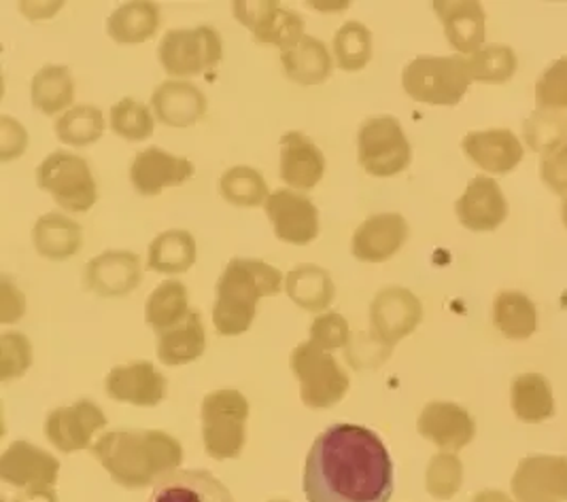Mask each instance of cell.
<instances>
[{
	"instance_id": "cell-1",
	"label": "cell",
	"mask_w": 567,
	"mask_h": 502,
	"mask_svg": "<svg viewBox=\"0 0 567 502\" xmlns=\"http://www.w3.org/2000/svg\"><path fill=\"white\" fill-rule=\"evenodd\" d=\"M302 490L309 502H389L393 460L374 430L334 425L310 448Z\"/></svg>"
},
{
	"instance_id": "cell-2",
	"label": "cell",
	"mask_w": 567,
	"mask_h": 502,
	"mask_svg": "<svg viewBox=\"0 0 567 502\" xmlns=\"http://www.w3.org/2000/svg\"><path fill=\"white\" fill-rule=\"evenodd\" d=\"M94 458L126 490H145L175 473L183 448L164 430H113L92 446Z\"/></svg>"
},
{
	"instance_id": "cell-3",
	"label": "cell",
	"mask_w": 567,
	"mask_h": 502,
	"mask_svg": "<svg viewBox=\"0 0 567 502\" xmlns=\"http://www.w3.org/2000/svg\"><path fill=\"white\" fill-rule=\"evenodd\" d=\"M285 278L277 268L259 259H233L217 282L213 325L219 335L247 333L258 314L261 297L279 295Z\"/></svg>"
},
{
	"instance_id": "cell-4",
	"label": "cell",
	"mask_w": 567,
	"mask_h": 502,
	"mask_svg": "<svg viewBox=\"0 0 567 502\" xmlns=\"http://www.w3.org/2000/svg\"><path fill=\"white\" fill-rule=\"evenodd\" d=\"M472 81L464 55H419L402 73L404 92L413 101L436 106L460 104Z\"/></svg>"
},
{
	"instance_id": "cell-5",
	"label": "cell",
	"mask_w": 567,
	"mask_h": 502,
	"mask_svg": "<svg viewBox=\"0 0 567 502\" xmlns=\"http://www.w3.org/2000/svg\"><path fill=\"white\" fill-rule=\"evenodd\" d=\"M205 450L215 460L238 458L247 441L249 401L238 390H215L200 405Z\"/></svg>"
},
{
	"instance_id": "cell-6",
	"label": "cell",
	"mask_w": 567,
	"mask_h": 502,
	"mask_svg": "<svg viewBox=\"0 0 567 502\" xmlns=\"http://www.w3.org/2000/svg\"><path fill=\"white\" fill-rule=\"evenodd\" d=\"M159 62L171 76L205 75L224 60V41L210 25L175 28L162 36Z\"/></svg>"
},
{
	"instance_id": "cell-7",
	"label": "cell",
	"mask_w": 567,
	"mask_h": 502,
	"mask_svg": "<svg viewBox=\"0 0 567 502\" xmlns=\"http://www.w3.org/2000/svg\"><path fill=\"white\" fill-rule=\"evenodd\" d=\"M37 185L69 212H87L99 200L90 164L69 151L48 155L37 168Z\"/></svg>"
},
{
	"instance_id": "cell-8",
	"label": "cell",
	"mask_w": 567,
	"mask_h": 502,
	"mask_svg": "<svg viewBox=\"0 0 567 502\" xmlns=\"http://www.w3.org/2000/svg\"><path fill=\"white\" fill-rule=\"evenodd\" d=\"M291 369L300 381V399L310 409L334 407L351 386V379L334 356L317 348L310 339L291 354Z\"/></svg>"
},
{
	"instance_id": "cell-9",
	"label": "cell",
	"mask_w": 567,
	"mask_h": 502,
	"mask_svg": "<svg viewBox=\"0 0 567 502\" xmlns=\"http://www.w3.org/2000/svg\"><path fill=\"white\" fill-rule=\"evenodd\" d=\"M360 164L370 176L388 178L411 166L413 147L395 117H372L360 129Z\"/></svg>"
},
{
	"instance_id": "cell-10",
	"label": "cell",
	"mask_w": 567,
	"mask_h": 502,
	"mask_svg": "<svg viewBox=\"0 0 567 502\" xmlns=\"http://www.w3.org/2000/svg\"><path fill=\"white\" fill-rule=\"evenodd\" d=\"M234 18L256 36L264 45H275L281 51L293 50L307 34L305 20L296 11L284 9L272 0H240L234 2Z\"/></svg>"
},
{
	"instance_id": "cell-11",
	"label": "cell",
	"mask_w": 567,
	"mask_h": 502,
	"mask_svg": "<svg viewBox=\"0 0 567 502\" xmlns=\"http://www.w3.org/2000/svg\"><path fill=\"white\" fill-rule=\"evenodd\" d=\"M423 318V305L413 291L404 286H388L379 291L370 305V328L385 351L409 337Z\"/></svg>"
},
{
	"instance_id": "cell-12",
	"label": "cell",
	"mask_w": 567,
	"mask_h": 502,
	"mask_svg": "<svg viewBox=\"0 0 567 502\" xmlns=\"http://www.w3.org/2000/svg\"><path fill=\"white\" fill-rule=\"evenodd\" d=\"M264 210L272 223L275 236L287 244L307 247L319 236V210L302 194L279 189L270 194Z\"/></svg>"
},
{
	"instance_id": "cell-13",
	"label": "cell",
	"mask_w": 567,
	"mask_h": 502,
	"mask_svg": "<svg viewBox=\"0 0 567 502\" xmlns=\"http://www.w3.org/2000/svg\"><path fill=\"white\" fill-rule=\"evenodd\" d=\"M106 427V416L96 402L81 399L58 407L45 420V437L60 452L75 453L90 448L92 437Z\"/></svg>"
},
{
	"instance_id": "cell-14",
	"label": "cell",
	"mask_w": 567,
	"mask_h": 502,
	"mask_svg": "<svg viewBox=\"0 0 567 502\" xmlns=\"http://www.w3.org/2000/svg\"><path fill=\"white\" fill-rule=\"evenodd\" d=\"M513 492L518 502H566V456H529L518 462Z\"/></svg>"
},
{
	"instance_id": "cell-15",
	"label": "cell",
	"mask_w": 567,
	"mask_h": 502,
	"mask_svg": "<svg viewBox=\"0 0 567 502\" xmlns=\"http://www.w3.org/2000/svg\"><path fill=\"white\" fill-rule=\"evenodd\" d=\"M194 172L196 168L189 159L150 147L132 159L130 180L143 198H157L164 189L187 182Z\"/></svg>"
},
{
	"instance_id": "cell-16",
	"label": "cell",
	"mask_w": 567,
	"mask_h": 502,
	"mask_svg": "<svg viewBox=\"0 0 567 502\" xmlns=\"http://www.w3.org/2000/svg\"><path fill=\"white\" fill-rule=\"evenodd\" d=\"M60 475V462L28 441L11 443L0 456V479L24 490L52 488Z\"/></svg>"
},
{
	"instance_id": "cell-17",
	"label": "cell",
	"mask_w": 567,
	"mask_h": 502,
	"mask_svg": "<svg viewBox=\"0 0 567 502\" xmlns=\"http://www.w3.org/2000/svg\"><path fill=\"white\" fill-rule=\"evenodd\" d=\"M141 257L130 251L103 252L83 272L85 286L99 297H124L141 284Z\"/></svg>"
},
{
	"instance_id": "cell-18",
	"label": "cell",
	"mask_w": 567,
	"mask_h": 502,
	"mask_svg": "<svg viewBox=\"0 0 567 502\" xmlns=\"http://www.w3.org/2000/svg\"><path fill=\"white\" fill-rule=\"evenodd\" d=\"M106 395L117 402L155 407L166 399L168 381L147 360L113 367L106 376Z\"/></svg>"
},
{
	"instance_id": "cell-19",
	"label": "cell",
	"mask_w": 567,
	"mask_h": 502,
	"mask_svg": "<svg viewBox=\"0 0 567 502\" xmlns=\"http://www.w3.org/2000/svg\"><path fill=\"white\" fill-rule=\"evenodd\" d=\"M409 240V223L398 212H383L365 219L351 240V252L363 263H383L398 254Z\"/></svg>"
},
{
	"instance_id": "cell-20",
	"label": "cell",
	"mask_w": 567,
	"mask_h": 502,
	"mask_svg": "<svg viewBox=\"0 0 567 502\" xmlns=\"http://www.w3.org/2000/svg\"><path fill=\"white\" fill-rule=\"evenodd\" d=\"M416 428L421 437L436 443L444 452H457L465 448L474 435L476 425L464 407L449 401H432L423 407Z\"/></svg>"
},
{
	"instance_id": "cell-21",
	"label": "cell",
	"mask_w": 567,
	"mask_h": 502,
	"mask_svg": "<svg viewBox=\"0 0 567 502\" xmlns=\"http://www.w3.org/2000/svg\"><path fill=\"white\" fill-rule=\"evenodd\" d=\"M460 223L470 231H493L508 217V203L497 180L476 176L470 180L464 196L455 203Z\"/></svg>"
},
{
	"instance_id": "cell-22",
	"label": "cell",
	"mask_w": 567,
	"mask_h": 502,
	"mask_svg": "<svg viewBox=\"0 0 567 502\" xmlns=\"http://www.w3.org/2000/svg\"><path fill=\"white\" fill-rule=\"evenodd\" d=\"M207 96L183 79L164 81L152 96V111L164 126H196L207 115Z\"/></svg>"
},
{
	"instance_id": "cell-23",
	"label": "cell",
	"mask_w": 567,
	"mask_h": 502,
	"mask_svg": "<svg viewBox=\"0 0 567 502\" xmlns=\"http://www.w3.org/2000/svg\"><path fill=\"white\" fill-rule=\"evenodd\" d=\"M434 11L449 43L460 53H476L485 43V11L476 0H436Z\"/></svg>"
},
{
	"instance_id": "cell-24",
	"label": "cell",
	"mask_w": 567,
	"mask_h": 502,
	"mask_svg": "<svg viewBox=\"0 0 567 502\" xmlns=\"http://www.w3.org/2000/svg\"><path fill=\"white\" fill-rule=\"evenodd\" d=\"M462 147L478 168L491 175H506L523 159V145L511 129L470 132Z\"/></svg>"
},
{
	"instance_id": "cell-25",
	"label": "cell",
	"mask_w": 567,
	"mask_h": 502,
	"mask_svg": "<svg viewBox=\"0 0 567 502\" xmlns=\"http://www.w3.org/2000/svg\"><path fill=\"white\" fill-rule=\"evenodd\" d=\"M326 175V157L302 132L281 136V178L289 187L309 191Z\"/></svg>"
},
{
	"instance_id": "cell-26",
	"label": "cell",
	"mask_w": 567,
	"mask_h": 502,
	"mask_svg": "<svg viewBox=\"0 0 567 502\" xmlns=\"http://www.w3.org/2000/svg\"><path fill=\"white\" fill-rule=\"evenodd\" d=\"M150 502H234L230 490L208 471H175L155 483Z\"/></svg>"
},
{
	"instance_id": "cell-27",
	"label": "cell",
	"mask_w": 567,
	"mask_h": 502,
	"mask_svg": "<svg viewBox=\"0 0 567 502\" xmlns=\"http://www.w3.org/2000/svg\"><path fill=\"white\" fill-rule=\"evenodd\" d=\"M32 242L41 257L52 261H64L81 251L83 229L78 221H73L66 215L48 212L34 223Z\"/></svg>"
},
{
	"instance_id": "cell-28",
	"label": "cell",
	"mask_w": 567,
	"mask_h": 502,
	"mask_svg": "<svg viewBox=\"0 0 567 502\" xmlns=\"http://www.w3.org/2000/svg\"><path fill=\"white\" fill-rule=\"evenodd\" d=\"M207 351V331L198 312H192L181 325L159 333L157 358L168 367L198 360Z\"/></svg>"
},
{
	"instance_id": "cell-29",
	"label": "cell",
	"mask_w": 567,
	"mask_h": 502,
	"mask_svg": "<svg viewBox=\"0 0 567 502\" xmlns=\"http://www.w3.org/2000/svg\"><path fill=\"white\" fill-rule=\"evenodd\" d=\"M159 25V7L150 0H134L117 7L109 20L106 32L120 45H138L154 36Z\"/></svg>"
},
{
	"instance_id": "cell-30",
	"label": "cell",
	"mask_w": 567,
	"mask_h": 502,
	"mask_svg": "<svg viewBox=\"0 0 567 502\" xmlns=\"http://www.w3.org/2000/svg\"><path fill=\"white\" fill-rule=\"evenodd\" d=\"M285 291L291 302L309 312L328 310L336 297L332 276L323 268L312 263L291 270L285 278Z\"/></svg>"
},
{
	"instance_id": "cell-31",
	"label": "cell",
	"mask_w": 567,
	"mask_h": 502,
	"mask_svg": "<svg viewBox=\"0 0 567 502\" xmlns=\"http://www.w3.org/2000/svg\"><path fill=\"white\" fill-rule=\"evenodd\" d=\"M281 64L285 75L300 85H319L332 75V55L315 36H305L293 50L281 51Z\"/></svg>"
},
{
	"instance_id": "cell-32",
	"label": "cell",
	"mask_w": 567,
	"mask_h": 502,
	"mask_svg": "<svg viewBox=\"0 0 567 502\" xmlns=\"http://www.w3.org/2000/svg\"><path fill=\"white\" fill-rule=\"evenodd\" d=\"M196 263V240L185 229H168L150 244L147 268L157 274H185Z\"/></svg>"
},
{
	"instance_id": "cell-33",
	"label": "cell",
	"mask_w": 567,
	"mask_h": 502,
	"mask_svg": "<svg viewBox=\"0 0 567 502\" xmlns=\"http://www.w3.org/2000/svg\"><path fill=\"white\" fill-rule=\"evenodd\" d=\"M189 314V293L179 280H164L147 297L145 321L157 333L177 327Z\"/></svg>"
},
{
	"instance_id": "cell-34",
	"label": "cell",
	"mask_w": 567,
	"mask_h": 502,
	"mask_svg": "<svg viewBox=\"0 0 567 502\" xmlns=\"http://www.w3.org/2000/svg\"><path fill=\"white\" fill-rule=\"evenodd\" d=\"M30 98L43 115L66 111L75 101V81L66 66H43L30 83Z\"/></svg>"
},
{
	"instance_id": "cell-35",
	"label": "cell",
	"mask_w": 567,
	"mask_h": 502,
	"mask_svg": "<svg viewBox=\"0 0 567 502\" xmlns=\"http://www.w3.org/2000/svg\"><path fill=\"white\" fill-rule=\"evenodd\" d=\"M493 323L508 339H527L538 325L536 305L523 293L504 291L493 303Z\"/></svg>"
},
{
	"instance_id": "cell-36",
	"label": "cell",
	"mask_w": 567,
	"mask_h": 502,
	"mask_svg": "<svg viewBox=\"0 0 567 502\" xmlns=\"http://www.w3.org/2000/svg\"><path fill=\"white\" fill-rule=\"evenodd\" d=\"M511 395H513L516 418L523 422L538 425L555 414L550 384L540 374H525L516 377Z\"/></svg>"
},
{
	"instance_id": "cell-37",
	"label": "cell",
	"mask_w": 567,
	"mask_h": 502,
	"mask_svg": "<svg viewBox=\"0 0 567 502\" xmlns=\"http://www.w3.org/2000/svg\"><path fill=\"white\" fill-rule=\"evenodd\" d=\"M104 134L103 111L92 104H79L62 113L55 122V136L69 147H90Z\"/></svg>"
},
{
	"instance_id": "cell-38",
	"label": "cell",
	"mask_w": 567,
	"mask_h": 502,
	"mask_svg": "<svg viewBox=\"0 0 567 502\" xmlns=\"http://www.w3.org/2000/svg\"><path fill=\"white\" fill-rule=\"evenodd\" d=\"M219 194L226 201L240 208H256L270 198L261 172L249 166H236L219 178Z\"/></svg>"
},
{
	"instance_id": "cell-39",
	"label": "cell",
	"mask_w": 567,
	"mask_h": 502,
	"mask_svg": "<svg viewBox=\"0 0 567 502\" xmlns=\"http://www.w3.org/2000/svg\"><path fill=\"white\" fill-rule=\"evenodd\" d=\"M336 64L344 73H358L372 60V32L361 22H347L334 34Z\"/></svg>"
},
{
	"instance_id": "cell-40",
	"label": "cell",
	"mask_w": 567,
	"mask_h": 502,
	"mask_svg": "<svg viewBox=\"0 0 567 502\" xmlns=\"http://www.w3.org/2000/svg\"><path fill=\"white\" fill-rule=\"evenodd\" d=\"M111 129L124 140L141 143L154 134V115L143 102L124 98L111 108Z\"/></svg>"
},
{
	"instance_id": "cell-41",
	"label": "cell",
	"mask_w": 567,
	"mask_h": 502,
	"mask_svg": "<svg viewBox=\"0 0 567 502\" xmlns=\"http://www.w3.org/2000/svg\"><path fill=\"white\" fill-rule=\"evenodd\" d=\"M467 69L474 81L504 83L516 73L515 51L506 45H487L467 55Z\"/></svg>"
},
{
	"instance_id": "cell-42",
	"label": "cell",
	"mask_w": 567,
	"mask_h": 502,
	"mask_svg": "<svg viewBox=\"0 0 567 502\" xmlns=\"http://www.w3.org/2000/svg\"><path fill=\"white\" fill-rule=\"evenodd\" d=\"M462 481H464V464L455 453L440 452L430 460V467L425 473V488L434 499L439 501L453 499L460 492Z\"/></svg>"
},
{
	"instance_id": "cell-43",
	"label": "cell",
	"mask_w": 567,
	"mask_h": 502,
	"mask_svg": "<svg viewBox=\"0 0 567 502\" xmlns=\"http://www.w3.org/2000/svg\"><path fill=\"white\" fill-rule=\"evenodd\" d=\"M536 104L540 113L567 117V55L542 73L536 83Z\"/></svg>"
},
{
	"instance_id": "cell-44",
	"label": "cell",
	"mask_w": 567,
	"mask_h": 502,
	"mask_svg": "<svg viewBox=\"0 0 567 502\" xmlns=\"http://www.w3.org/2000/svg\"><path fill=\"white\" fill-rule=\"evenodd\" d=\"M32 365V346L22 333H4L0 337V379L22 377Z\"/></svg>"
},
{
	"instance_id": "cell-45",
	"label": "cell",
	"mask_w": 567,
	"mask_h": 502,
	"mask_svg": "<svg viewBox=\"0 0 567 502\" xmlns=\"http://www.w3.org/2000/svg\"><path fill=\"white\" fill-rule=\"evenodd\" d=\"M351 339V328L349 323L344 321V316L330 312V314H321L315 318V323L310 325V342L321 348V351L330 352L344 348Z\"/></svg>"
},
{
	"instance_id": "cell-46",
	"label": "cell",
	"mask_w": 567,
	"mask_h": 502,
	"mask_svg": "<svg viewBox=\"0 0 567 502\" xmlns=\"http://www.w3.org/2000/svg\"><path fill=\"white\" fill-rule=\"evenodd\" d=\"M542 180L557 196L567 200V143L544 153L540 164Z\"/></svg>"
},
{
	"instance_id": "cell-47",
	"label": "cell",
	"mask_w": 567,
	"mask_h": 502,
	"mask_svg": "<svg viewBox=\"0 0 567 502\" xmlns=\"http://www.w3.org/2000/svg\"><path fill=\"white\" fill-rule=\"evenodd\" d=\"M28 145L27 129L11 117H0V161H11L24 155Z\"/></svg>"
},
{
	"instance_id": "cell-48",
	"label": "cell",
	"mask_w": 567,
	"mask_h": 502,
	"mask_svg": "<svg viewBox=\"0 0 567 502\" xmlns=\"http://www.w3.org/2000/svg\"><path fill=\"white\" fill-rule=\"evenodd\" d=\"M27 312V300L24 293L13 286L9 278H2L0 282V323L11 325L18 323Z\"/></svg>"
},
{
	"instance_id": "cell-49",
	"label": "cell",
	"mask_w": 567,
	"mask_h": 502,
	"mask_svg": "<svg viewBox=\"0 0 567 502\" xmlns=\"http://www.w3.org/2000/svg\"><path fill=\"white\" fill-rule=\"evenodd\" d=\"M13 502H58V494L52 488H41V490H27L20 494Z\"/></svg>"
},
{
	"instance_id": "cell-50",
	"label": "cell",
	"mask_w": 567,
	"mask_h": 502,
	"mask_svg": "<svg viewBox=\"0 0 567 502\" xmlns=\"http://www.w3.org/2000/svg\"><path fill=\"white\" fill-rule=\"evenodd\" d=\"M472 502H513L504 492H497V490H485L481 494H476Z\"/></svg>"
},
{
	"instance_id": "cell-51",
	"label": "cell",
	"mask_w": 567,
	"mask_h": 502,
	"mask_svg": "<svg viewBox=\"0 0 567 502\" xmlns=\"http://www.w3.org/2000/svg\"><path fill=\"white\" fill-rule=\"evenodd\" d=\"M561 212H564V223L567 227V200H564V206H561Z\"/></svg>"
},
{
	"instance_id": "cell-52",
	"label": "cell",
	"mask_w": 567,
	"mask_h": 502,
	"mask_svg": "<svg viewBox=\"0 0 567 502\" xmlns=\"http://www.w3.org/2000/svg\"><path fill=\"white\" fill-rule=\"evenodd\" d=\"M268 502H287V501H268Z\"/></svg>"
}]
</instances>
